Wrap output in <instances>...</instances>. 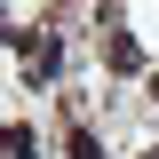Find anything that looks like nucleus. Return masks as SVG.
Wrapping results in <instances>:
<instances>
[{
	"label": "nucleus",
	"instance_id": "1",
	"mask_svg": "<svg viewBox=\"0 0 159 159\" xmlns=\"http://www.w3.org/2000/svg\"><path fill=\"white\" fill-rule=\"evenodd\" d=\"M64 151H72V159H111V151L96 143V127H72V135H64Z\"/></svg>",
	"mask_w": 159,
	"mask_h": 159
},
{
	"label": "nucleus",
	"instance_id": "3",
	"mask_svg": "<svg viewBox=\"0 0 159 159\" xmlns=\"http://www.w3.org/2000/svg\"><path fill=\"white\" fill-rule=\"evenodd\" d=\"M143 159H159V143H151V151H143Z\"/></svg>",
	"mask_w": 159,
	"mask_h": 159
},
{
	"label": "nucleus",
	"instance_id": "2",
	"mask_svg": "<svg viewBox=\"0 0 159 159\" xmlns=\"http://www.w3.org/2000/svg\"><path fill=\"white\" fill-rule=\"evenodd\" d=\"M143 103H159V72H143Z\"/></svg>",
	"mask_w": 159,
	"mask_h": 159
}]
</instances>
